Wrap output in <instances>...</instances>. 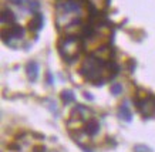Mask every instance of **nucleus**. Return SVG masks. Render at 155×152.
Returning a JSON list of instances; mask_svg holds the SVG:
<instances>
[{
  "label": "nucleus",
  "mask_w": 155,
  "mask_h": 152,
  "mask_svg": "<svg viewBox=\"0 0 155 152\" xmlns=\"http://www.w3.org/2000/svg\"><path fill=\"white\" fill-rule=\"evenodd\" d=\"M83 95H84L85 100H94V97H93L91 94H88V92H83Z\"/></svg>",
  "instance_id": "nucleus-20"
},
{
  "label": "nucleus",
  "mask_w": 155,
  "mask_h": 152,
  "mask_svg": "<svg viewBox=\"0 0 155 152\" xmlns=\"http://www.w3.org/2000/svg\"><path fill=\"white\" fill-rule=\"evenodd\" d=\"M83 48H84L83 38L77 37V36L68 34V36L61 37L58 40V51H60L61 57L67 61H73L75 58H78Z\"/></svg>",
  "instance_id": "nucleus-1"
},
{
  "label": "nucleus",
  "mask_w": 155,
  "mask_h": 152,
  "mask_svg": "<svg viewBox=\"0 0 155 152\" xmlns=\"http://www.w3.org/2000/svg\"><path fill=\"white\" fill-rule=\"evenodd\" d=\"M38 7H40V5H38L37 2H34V0H28V10L31 11V13H38Z\"/></svg>",
  "instance_id": "nucleus-14"
},
{
  "label": "nucleus",
  "mask_w": 155,
  "mask_h": 152,
  "mask_svg": "<svg viewBox=\"0 0 155 152\" xmlns=\"http://www.w3.org/2000/svg\"><path fill=\"white\" fill-rule=\"evenodd\" d=\"M135 105H137V108L142 112V115L148 117V115L155 112V97H152L148 92H147V95L144 98L135 97Z\"/></svg>",
  "instance_id": "nucleus-3"
},
{
  "label": "nucleus",
  "mask_w": 155,
  "mask_h": 152,
  "mask_svg": "<svg viewBox=\"0 0 155 152\" xmlns=\"http://www.w3.org/2000/svg\"><path fill=\"white\" fill-rule=\"evenodd\" d=\"M110 91H111L113 95H120L122 92V86L120 82H114L113 86H111V88H110Z\"/></svg>",
  "instance_id": "nucleus-13"
},
{
  "label": "nucleus",
  "mask_w": 155,
  "mask_h": 152,
  "mask_svg": "<svg viewBox=\"0 0 155 152\" xmlns=\"http://www.w3.org/2000/svg\"><path fill=\"white\" fill-rule=\"evenodd\" d=\"M24 36V29L19 24H14L12 26L9 30H3V34H2V38H3V41L6 44L10 43V38H16V40H19V38H23Z\"/></svg>",
  "instance_id": "nucleus-5"
},
{
  "label": "nucleus",
  "mask_w": 155,
  "mask_h": 152,
  "mask_svg": "<svg viewBox=\"0 0 155 152\" xmlns=\"http://www.w3.org/2000/svg\"><path fill=\"white\" fill-rule=\"evenodd\" d=\"M26 73L30 81H36L38 77V66L36 61H28L26 66Z\"/></svg>",
  "instance_id": "nucleus-8"
},
{
  "label": "nucleus",
  "mask_w": 155,
  "mask_h": 152,
  "mask_svg": "<svg viewBox=\"0 0 155 152\" xmlns=\"http://www.w3.org/2000/svg\"><path fill=\"white\" fill-rule=\"evenodd\" d=\"M56 10L58 11V16L74 13V11H81V0H66V2H60V3H57Z\"/></svg>",
  "instance_id": "nucleus-4"
},
{
  "label": "nucleus",
  "mask_w": 155,
  "mask_h": 152,
  "mask_svg": "<svg viewBox=\"0 0 155 152\" xmlns=\"http://www.w3.org/2000/svg\"><path fill=\"white\" fill-rule=\"evenodd\" d=\"M134 151H135V152H154L150 147L142 145V144H138V145H135V147H134Z\"/></svg>",
  "instance_id": "nucleus-15"
},
{
  "label": "nucleus",
  "mask_w": 155,
  "mask_h": 152,
  "mask_svg": "<svg viewBox=\"0 0 155 152\" xmlns=\"http://www.w3.org/2000/svg\"><path fill=\"white\" fill-rule=\"evenodd\" d=\"M34 152H44V147H36L34 148Z\"/></svg>",
  "instance_id": "nucleus-21"
},
{
  "label": "nucleus",
  "mask_w": 155,
  "mask_h": 152,
  "mask_svg": "<svg viewBox=\"0 0 155 152\" xmlns=\"http://www.w3.org/2000/svg\"><path fill=\"white\" fill-rule=\"evenodd\" d=\"M61 101L64 102V104H70V102H74L75 101V95L73 94V91L71 90H64L61 91Z\"/></svg>",
  "instance_id": "nucleus-12"
},
{
  "label": "nucleus",
  "mask_w": 155,
  "mask_h": 152,
  "mask_svg": "<svg viewBox=\"0 0 155 152\" xmlns=\"http://www.w3.org/2000/svg\"><path fill=\"white\" fill-rule=\"evenodd\" d=\"M128 64H130V71H134V68H135V61H134V60H130Z\"/></svg>",
  "instance_id": "nucleus-19"
},
{
  "label": "nucleus",
  "mask_w": 155,
  "mask_h": 152,
  "mask_svg": "<svg viewBox=\"0 0 155 152\" xmlns=\"http://www.w3.org/2000/svg\"><path fill=\"white\" fill-rule=\"evenodd\" d=\"M91 114H93V111L90 108H87V107H84V105H77V107H74V108L71 109V117L80 119V121L87 119Z\"/></svg>",
  "instance_id": "nucleus-6"
},
{
  "label": "nucleus",
  "mask_w": 155,
  "mask_h": 152,
  "mask_svg": "<svg viewBox=\"0 0 155 152\" xmlns=\"http://www.w3.org/2000/svg\"><path fill=\"white\" fill-rule=\"evenodd\" d=\"M9 2H12V3H13V5L21 6V5H24V2H26V0H9Z\"/></svg>",
  "instance_id": "nucleus-16"
},
{
  "label": "nucleus",
  "mask_w": 155,
  "mask_h": 152,
  "mask_svg": "<svg viewBox=\"0 0 155 152\" xmlns=\"http://www.w3.org/2000/svg\"><path fill=\"white\" fill-rule=\"evenodd\" d=\"M47 84H53V76H51V73L50 71H47Z\"/></svg>",
  "instance_id": "nucleus-17"
},
{
  "label": "nucleus",
  "mask_w": 155,
  "mask_h": 152,
  "mask_svg": "<svg viewBox=\"0 0 155 152\" xmlns=\"http://www.w3.org/2000/svg\"><path fill=\"white\" fill-rule=\"evenodd\" d=\"M61 2H66V0H61Z\"/></svg>",
  "instance_id": "nucleus-23"
},
{
  "label": "nucleus",
  "mask_w": 155,
  "mask_h": 152,
  "mask_svg": "<svg viewBox=\"0 0 155 152\" xmlns=\"http://www.w3.org/2000/svg\"><path fill=\"white\" fill-rule=\"evenodd\" d=\"M107 67L108 61H103V60H100L98 57H95L93 54V56H90L84 60V63H83V66L80 68V73L87 80H90L94 84L95 80H101L100 77L103 76L104 71H107Z\"/></svg>",
  "instance_id": "nucleus-2"
},
{
  "label": "nucleus",
  "mask_w": 155,
  "mask_h": 152,
  "mask_svg": "<svg viewBox=\"0 0 155 152\" xmlns=\"http://www.w3.org/2000/svg\"><path fill=\"white\" fill-rule=\"evenodd\" d=\"M81 149H83L84 152H93L91 149H90V148H87V147H81Z\"/></svg>",
  "instance_id": "nucleus-22"
},
{
  "label": "nucleus",
  "mask_w": 155,
  "mask_h": 152,
  "mask_svg": "<svg viewBox=\"0 0 155 152\" xmlns=\"http://www.w3.org/2000/svg\"><path fill=\"white\" fill-rule=\"evenodd\" d=\"M9 147H10V149H13V151H19L20 149V145H17V144H10Z\"/></svg>",
  "instance_id": "nucleus-18"
},
{
  "label": "nucleus",
  "mask_w": 155,
  "mask_h": 152,
  "mask_svg": "<svg viewBox=\"0 0 155 152\" xmlns=\"http://www.w3.org/2000/svg\"><path fill=\"white\" fill-rule=\"evenodd\" d=\"M14 21H16V16L13 15V11L9 9H5L2 11V23L3 24H10V26H14Z\"/></svg>",
  "instance_id": "nucleus-11"
},
{
  "label": "nucleus",
  "mask_w": 155,
  "mask_h": 152,
  "mask_svg": "<svg viewBox=\"0 0 155 152\" xmlns=\"http://www.w3.org/2000/svg\"><path fill=\"white\" fill-rule=\"evenodd\" d=\"M84 131L87 135H91V137H94V135H97L100 131V124L97 122V121H94V119H91V121H88V122L85 124L84 127Z\"/></svg>",
  "instance_id": "nucleus-10"
},
{
  "label": "nucleus",
  "mask_w": 155,
  "mask_h": 152,
  "mask_svg": "<svg viewBox=\"0 0 155 152\" xmlns=\"http://www.w3.org/2000/svg\"><path fill=\"white\" fill-rule=\"evenodd\" d=\"M43 16H41V13H36L34 15V17L30 21H28V30L30 31H40V30L43 29Z\"/></svg>",
  "instance_id": "nucleus-7"
},
{
  "label": "nucleus",
  "mask_w": 155,
  "mask_h": 152,
  "mask_svg": "<svg viewBox=\"0 0 155 152\" xmlns=\"http://www.w3.org/2000/svg\"><path fill=\"white\" fill-rule=\"evenodd\" d=\"M118 115L122 121H127V122H131L132 121V114H131V109L128 107L127 102H122L120 105V109H118Z\"/></svg>",
  "instance_id": "nucleus-9"
}]
</instances>
